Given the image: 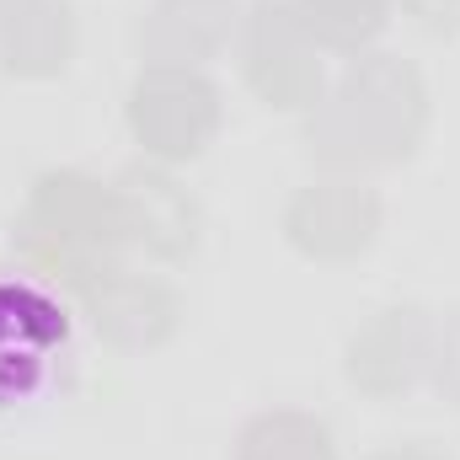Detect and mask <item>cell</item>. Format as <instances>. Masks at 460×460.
Wrapping results in <instances>:
<instances>
[{"instance_id":"30bf717a","label":"cell","mask_w":460,"mask_h":460,"mask_svg":"<svg viewBox=\"0 0 460 460\" xmlns=\"http://www.w3.org/2000/svg\"><path fill=\"white\" fill-rule=\"evenodd\" d=\"M230 16H235V0H161L139 27V49L150 54V65L188 70L193 59L215 54L230 38Z\"/></svg>"},{"instance_id":"2e32d148","label":"cell","mask_w":460,"mask_h":460,"mask_svg":"<svg viewBox=\"0 0 460 460\" xmlns=\"http://www.w3.org/2000/svg\"><path fill=\"white\" fill-rule=\"evenodd\" d=\"M380 460H439V456H429V450H391V456H380Z\"/></svg>"},{"instance_id":"5bb4252c","label":"cell","mask_w":460,"mask_h":460,"mask_svg":"<svg viewBox=\"0 0 460 460\" xmlns=\"http://www.w3.org/2000/svg\"><path fill=\"white\" fill-rule=\"evenodd\" d=\"M429 364H434L439 385H445V391L460 402V311L445 322V332L434 338V348H429Z\"/></svg>"},{"instance_id":"7a4b0ae2","label":"cell","mask_w":460,"mask_h":460,"mask_svg":"<svg viewBox=\"0 0 460 460\" xmlns=\"http://www.w3.org/2000/svg\"><path fill=\"white\" fill-rule=\"evenodd\" d=\"M128 235L123 226V204L113 188H97L75 172H54L32 188L27 199V220H22V246L38 268H49L54 279L75 284V289H97L113 268L118 241Z\"/></svg>"},{"instance_id":"277c9868","label":"cell","mask_w":460,"mask_h":460,"mask_svg":"<svg viewBox=\"0 0 460 460\" xmlns=\"http://www.w3.org/2000/svg\"><path fill=\"white\" fill-rule=\"evenodd\" d=\"M128 123L139 145L161 161H193L220 123V97L199 70L150 65L128 92Z\"/></svg>"},{"instance_id":"e0dca14e","label":"cell","mask_w":460,"mask_h":460,"mask_svg":"<svg viewBox=\"0 0 460 460\" xmlns=\"http://www.w3.org/2000/svg\"><path fill=\"white\" fill-rule=\"evenodd\" d=\"M16 5H22V0H0V22H5V16H11Z\"/></svg>"},{"instance_id":"3957f363","label":"cell","mask_w":460,"mask_h":460,"mask_svg":"<svg viewBox=\"0 0 460 460\" xmlns=\"http://www.w3.org/2000/svg\"><path fill=\"white\" fill-rule=\"evenodd\" d=\"M70 343V322L54 295L22 279H0V412L49 391L54 364Z\"/></svg>"},{"instance_id":"7c38bea8","label":"cell","mask_w":460,"mask_h":460,"mask_svg":"<svg viewBox=\"0 0 460 460\" xmlns=\"http://www.w3.org/2000/svg\"><path fill=\"white\" fill-rule=\"evenodd\" d=\"M235 460H338L332 434L305 412H268L246 423Z\"/></svg>"},{"instance_id":"4fadbf2b","label":"cell","mask_w":460,"mask_h":460,"mask_svg":"<svg viewBox=\"0 0 460 460\" xmlns=\"http://www.w3.org/2000/svg\"><path fill=\"white\" fill-rule=\"evenodd\" d=\"M300 22L327 49H358L385 27V0H300Z\"/></svg>"},{"instance_id":"ba28073f","label":"cell","mask_w":460,"mask_h":460,"mask_svg":"<svg viewBox=\"0 0 460 460\" xmlns=\"http://www.w3.org/2000/svg\"><path fill=\"white\" fill-rule=\"evenodd\" d=\"M123 204V226L139 246H150L155 257H182L199 241V209L193 199L166 177V172H123V182L113 188Z\"/></svg>"},{"instance_id":"9c48e42d","label":"cell","mask_w":460,"mask_h":460,"mask_svg":"<svg viewBox=\"0 0 460 460\" xmlns=\"http://www.w3.org/2000/svg\"><path fill=\"white\" fill-rule=\"evenodd\" d=\"M86 300H92L97 332L123 343V348H150L177 327L172 289L155 284V279H145V273H108Z\"/></svg>"},{"instance_id":"6da1fadb","label":"cell","mask_w":460,"mask_h":460,"mask_svg":"<svg viewBox=\"0 0 460 460\" xmlns=\"http://www.w3.org/2000/svg\"><path fill=\"white\" fill-rule=\"evenodd\" d=\"M429 118V97L412 65L396 54H369L338 81V92L311 118V150L332 166L402 161Z\"/></svg>"},{"instance_id":"9a60e30c","label":"cell","mask_w":460,"mask_h":460,"mask_svg":"<svg viewBox=\"0 0 460 460\" xmlns=\"http://www.w3.org/2000/svg\"><path fill=\"white\" fill-rule=\"evenodd\" d=\"M407 16H418L423 27H456L460 22V0H402Z\"/></svg>"},{"instance_id":"8992f818","label":"cell","mask_w":460,"mask_h":460,"mask_svg":"<svg viewBox=\"0 0 460 460\" xmlns=\"http://www.w3.org/2000/svg\"><path fill=\"white\" fill-rule=\"evenodd\" d=\"M284 230L300 252L311 257H353L375 241L380 230V204L369 188L358 182H316V188H300Z\"/></svg>"},{"instance_id":"8fae6325","label":"cell","mask_w":460,"mask_h":460,"mask_svg":"<svg viewBox=\"0 0 460 460\" xmlns=\"http://www.w3.org/2000/svg\"><path fill=\"white\" fill-rule=\"evenodd\" d=\"M75 43V22L65 0H22L0 22V59L11 75H54L65 70Z\"/></svg>"},{"instance_id":"5b68a950","label":"cell","mask_w":460,"mask_h":460,"mask_svg":"<svg viewBox=\"0 0 460 460\" xmlns=\"http://www.w3.org/2000/svg\"><path fill=\"white\" fill-rule=\"evenodd\" d=\"M241 65L262 102L273 108H311L322 92L316 38L305 32L300 11L284 0H257L241 32Z\"/></svg>"},{"instance_id":"52a82bcc","label":"cell","mask_w":460,"mask_h":460,"mask_svg":"<svg viewBox=\"0 0 460 460\" xmlns=\"http://www.w3.org/2000/svg\"><path fill=\"white\" fill-rule=\"evenodd\" d=\"M429 348H434V332H429L423 311L391 305L348 343V375H353V385H364L375 396H396L423 375Z\"/></svg>"}]
</instances>
